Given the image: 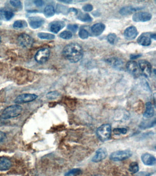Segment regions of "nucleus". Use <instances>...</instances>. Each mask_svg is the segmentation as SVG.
<instances>
[{
    "mask_svg": "<svg viewBox=\"0 0 156 176\" xmlns=\"http://www.w3.org/2000/svg\"><path fill=\"white\" fill-rule=\"evenodd\" d=\"M64 57L70 62L76 63L79 61L83 56V50L81 46L77 43H70L63 49Z\"/></svg>",
    "mask_w": 156,
    "mask_h": 176,
    "instance_id": "obj_1",
    "label": "nucleus"
},
{
    "mask_svg": "<svg viewBox=\"0 0 156 176\" xmlns=\"http://www.w3.org/2000/svg\"><path fill=\"white\" fill-rule=\"evenodd\" d=\"M23 108L18 105H13L6 108L1 115L3 119H7L17 117L22 112Z\"/></svg>",
    "mask_w": 156,
    "mask_h": 176,
    "instance_id": "obj_2",
    "label": "nucleus"
},
{
    "mask_svg": "<svg viewBox=\"0 0 156 176\" xmlns=\"http://www.w3.org/2000/svg\"><path fill=\"white\" fill-rule=\"evenodd\" d=\"M111 132V127L109 124H103L98 128L97 135L101 141L104 142L110 138Z\"/></svg>",
    "mask_w": 156,
    "mask_h": 176,
    "instance_id": "obj_3",
    "label": "nucleus"
},
{
    "mask_svg": "<svg viewBox=\"0 0 156 176\" xmlns=\"http://www.w3.org/2000/svg\"><path fill=\"white\" fill-rule=\"evenodd\" d=\"M132 154L131 151L128 150L118 151L113 152L110 155V159L114 162H119L126 160L131 157Z\"/></svg>",
    "mask_w": 156,
    "mask_h": 176,
    "instance_id": "obj_4",
    "label": "nucleus"
},
{
    "mask_svg": "<svg viewBox=\"0 0 156 176\" xmlns=\"http://www.w3.org/2000/svg\"><path fill=\"white\" fill-rule=\"evenodd\" d=\"M18 41L20 45L25 48H31L33 43V39L26 34H20L18 38Z\"/></svg>",
    "mask_w": 156,
    "mask_h": 176,
    "instance_id": "obj_5",
    "label": "nucleus"
},
{
    "mask_svg": "<svg viewBox=\"0 0 156 176\" xmlns=\"http://www.w3.org/2000/svg\"><path fill=\"white\" fill-rule=\"evenodd\" d=\"M50 50L48 48H43L38 50L35 54V61L39 64H43L48 60L50 57Z\"/></svg>",
    "mask_w": 156,
    "mask_h": 176,
    "instance_id": "obj_6",
    "label": "nucleus"
},
{
    "mask_svg": "<svg viewBox=\"0 0 156 176\" xmlns=\"http://www.w3.org/2000/svg\"><path fill=\"white\" fill-rule=\"evenodd\" d=\"M37 97V95L33 94H23L18 96L15 100L14 102L16 104L25 103L35 100Z\"/></svg>",
    "mask_w": 156,
    "mask_h": 176,
    "instance_id": "obj_7",
    "label": "nucleus"
},
{
    "mask_svg": "<svg viewBox=\"0 0 156 176\" xmlns=\"http://www.w3.org/2000/svg\"><path fill=\"white\" fill-rule=\"evenodd\" d=\"M28 23L33 29H37L41 27L45 23V20L41 17L34 16L29 18Z\"/></svg>",
    "mask_w": 156,
    "mask_h": 176,
    "instance_id": "obj_8",
    "label": "nucleus"
},
{
    "mask_svg": "<svg viewBox=\"0 0 156 176\" xmlns=\"http://www.w3.org/2000/svg\"><path fill=\"white\" fill-rule=\"evenodd\" d=\"M152 15L148 12H138L133 15L132 19L136 22H144L148 21L152 18Z\"/></svg>",
    "mask_w": 156,
    "mask_h": 176,
    "instance_id": "obj_9",
    "label": "nucleus"
},
{
    "mask_svg": "<svg viewBox=\"0 0 156 176\" xmlns=\"http://www.w3.org/2000/svg\"><path fill=\"white\" fill-rule=\"evenodd\" d=\"M139 67L144 75L149 77L152 73V66L151 64L146 60H140L139 62Z\"/></svg>",
    "mask_w": 156,
    "mask_h": 176,
    "instance_id": "obj_10",
    "label": "nucleus"
},
{
    "mask_svg": "<svg viewBox=\"0 0 156 176\" xmlns=\"http://www.w3.org/2000/svg\"><path fill=\"white\" fill-rule=\"evenodd\" d=\"M107 155V151L106 148L101 147L96 151L92 160L94 163H99L106 158Z\"/></svg>",
    "mask_w": 156,
    "mask_h": 176,
    "instance_id": "obj_11",
    "label": "nucleus"
},
{
    "mask_svg": "<svg viewBox=\"0 0 156 176\" xmlns=\"http://www.w3.org/2000/svg\"><path fill=\"white\" fill-rule=\"evenodd\" d=\"M124 34L126 39L131 40L137 37L138 33L137 28L135 27L130 26L126 28Z\"/></svg>",
    "mask_w": 156,
    "mask_h": 176,
    "instance_id": "obj_12",
    "label": "nucleus"
},
{
    "mask_svg": "<svg viewBox=\"0 0 156 176\" xmlns=\"http://www.w3.org/2000/svg\"><path fill=\"white\" fill-rule=\"evenodd\" d=\"M143 163L146 166H153L156 163L155 157L149 153H145L141 156Z\"/></svg>",
    "mask_w": 156,
    "mask_h": 176,
    "instance_id": "obj_13",
    "label": "nucleus"
},
{
    "mask_svg": "<svg viewBox=\"0 0 156 176\" xmlns=\"http://www.w3.org/2000/svg\"><path fill=\"white\" fill-rule=\"evenodd\" d=\"M65 23L63 21L52 22L49 25L50 31L54 33L57 34L65 27Z\"/></svg>",
    "mask_w": 156,
    "mask_h": 176,
    "instance_id": "obj_14",
    "label": "nucleus"
},
{
    "mask_svg": "<svg viewBox=\"0 0 156 176\" xmlns=\"http://www.w3.org/2000/svg\"><path fill=\"white\" fill-rule=\"evenodd\" d=\"M138 42L140 45L148 46L151 44V37L148 33H143L139 37Z\"/></svg>",
    "mask_w": 156,
    "mask_h": 176,
    "instance_id": "obj_15",
    "label": "nucleus"
},
{
    "mask_svg": "<svg viewBox=\"0 0 156 176\" xmlns=\"http://www.w3.org/2000/svg\"><path fill=\"white\" fill-rule=\"evenodd\" d=\"M12 166L10 160L6 157H0V171H4L9 169Z\"/></svg>",
    "mask_w": 156,
    "mask_h": 176,
    "instance_id": "obj_16",
    "label": "nucleus"
},
{
    "mask_svg": "<svg viewBox=\"0 0 156 176\" xmlns=\"http://www.w3.org/2000/svg\"><path fill=\"white\" fill-rule=\"evenodd\" d=\"M105 26L102 23H97L92 26L91 31L96 36L100 35L105 29Z\"/></svg>",
    "mask_w": 156,
    "mask_h": 176,
    "instance_id": "obj_17",
    "label": "nucleus"
},
{
    "mask_svg": "<svg viewBox=\"0 0 156 176\" xmlns=\"http://www.w3.org/2000/svg\"><path fill=\"white\" fill-rule=\"evenodd\" d=\"M154 114V110L150 102H148L146 104V110L143 114V116L146 118L153 117Z\"/></svg>",
    "mask_w": 156,
    "mask_h": 176,
    "instance_id": "obj_18",
    "label": "nucleus"
},
{
    "mask_svg": "<svg viewBox=\"0 0 156 176\" xmlns=\"http://www.w3.org/2000/svg\"><path fill=\"white\" fill-rule=\"evenodd\" d=\"M141 8H136L132 6H127L123 7L119 11V13L122 15H130L132 13L135 12L141 9Z\"/></svg>",
    "mask_w": 156,
    "mask_h": 176,
    "instance_id": "obj_19",
    "label": "nucleus"
},
{
    "mask_svg": "<svg viewBox=\"0 0 156 176\" xmlns=\"http://www.w3.org/2000/svg\"><path fill=\"white\" fill-rule=\"evenodd\" d=\"M126 68L127 70L131 74H136L138 72V63L135 61H129L126 64Z\"/></svg>",
    "mask_w": 156,
    "mask_h": 176,
    "instance_id": "obj_20",
    "label": "nucleus"
},
{
    "mask_svg": "<svg viewBox=\"0 0 156 176\" xmlns=\"http://www.w3.org/2000/svg\"><path fill=\"white\" fill-rule=\"evenodd\" d=\"M107 63L116 69H120L123 66V62L121 60L116 58H109L107 60Z\"/></svg>",
    "mask_w": 156,
    "mask_h": 176,
    "instance_id": "obj_21",
    "label": "nucleus"
},
{
    "mask_svg": "<svg viewBox=\"0 0 156 176\" xmlns=\"http://www.w3.org/2000/svg\"><path fill=\"white\" fill-rule=\"evenodd\" d=\"M55 13V8L51 5H49L45 7L44 10V14L46 18H50L53 16Z\"/></svg>",
    "mask_w": 156,
    "mask_h": 176,
    "instance_id": "obj_22",
    "label": "nucleus"
},
{
    "mask_svg": "<svg viewBox=\"0 0 156 176\" xmlns=\"http://www.w3.org/2000/svg\"><path fill=\"white\" fill-rule=\"evenodd\" d=\"M2 16L5 18L7 20H10L13 17L14 14L11 11L7 10L5 9L2 8L0 10Z\"/></svg>",
    "mask_w": 156,
    "mask_h": 176,
    "instance_id": "obj_23",
    "label": "nucleus"
},
{
    "mask_svg": "<svg viewBox=\"0 0 156 176\" xmlns=\"http://www.w3.org/2000/svg\"><path fill=\"white\" fill-rule=\"evenodd\" d=\"M38 38L42 39H47V40H51L55 38V36L54 34H51L46 33H38L37 34Z\"/></svg>",
    "mask_w": 156,
    "mask_h": 176,
    "instance_id": "obj_24",
    "label": "nucleus"
},
{
    "mask_svg": "<svg viewBox=\"0 0 156 176\" xmlns=\"http://www.w3.org/2000/svg\"><path fill=\"white\" fill-rule=\"evenodd\" d=\"M27 26L25 21L23 20H18L16 21L13 24V27L15 29L24 28Z\"/></svg>",
    "mask_w": 156,
    "mask_h": 176,
    "instance_id": "obj_25",
    "label": "nucleus"
},
{
    "mask_svg": "<svg viewBox=\"0 0 156 176\" xmlns=\"http://www.w3.org/2000/svg\"><path fill=\"white\" fill-rule=\"evenodd\" d=\"M78 19L84 22H89L92 20V18L88 14L83 13H80L78 16Z\"/></svg>",
    "mask_w": 156,
    "mask_h": 176,
    "instance_id": "obj_26",
    "label": "nucleus"
},
{
    "mask_svg": "<svg viewBox=\"0 0 156 176\" xmlns=\"http://www.w3.org/2000/svg\"><path fill=\"white\" fill-rule=\"evenodd\" d=\"M139 165L137 162H133L130 164L129 170L132 173H136L139 171Z\"/></svg>",
    "mask_w": 156,
    "mask_h": 176,
    "instance_id": "obj_27",
    "label": "nucleus"
},
{
    "mask_svg": "<svg viewBox=\"0 0 156 176\" xmlns=\"http://www.w3.org/2000/svg\"><path fill=\"white\" fill-rule=\"evenodd\" d=\"M82 173V171L79 168L73 169L69 171L68 173L65 174L64 176H76Z\"/></svg>",
    "mask_w": 156,
    "mask_h": 176,
    "instance_id": "obj_28",
    "label": "nucleus"
},
{
    "mask_svg": "<svg viewBox=\"0 0 156 176\" xmlns=\"http://www.w3.org/2000/svg\"><path fill=\"white\" fill-rule=\"evenodd\" d=\"M156 124V120L155 119L154 120L150 121L149 122V121L148 122H142L141 125H140V127L144 129H146L147 128H149V127H153Z\"/></svg>",
    "mask_w": 156,
    "mask_h": 176,
    "instance_id": "obj_29",
    "label": "nucleus"
},
{
    "mask_svg": "<svg viewBox=\"0 0 156 176\" xmlns=\"http://www.w3.org/2000/svg\"><path fill=\"white\" fill-rule=\"evenodd\" d=\"M60 94L58 92L54 91H50L46 95V97L49 100H55L60 96Z\"/></svg>",
    "mask_w": 156,
    "mask_h": 176,
    "instance_id": "obj_30",
    "label": "nucleus"
},
{
    "mask_svg": "<svg viewBox=\"0 0 156 176\" xmlns=\"http://www.w3.org/2000/svg\"><path fill=\"white\" fill-rule=\"evenodd\" d=\"M59 36L63 39H69L72 38L73 34L70 31H64L61 33Z\"/></svg>",
    "mask_w": 156,
    "mask_h": 176,
    "instance_id": "obj_31",
    "label": "nucleus"
},
{
    "mask_svg": "<svg viewBox=\"0 0 156 176\" xmlns=\"http://www.w3.org/2000/svg\"><path fill=\"white\" fill-rule=\"evenodd\" d=\"M127 130L126 128H115L113 129V132L116 135H119L120 134H125L127 133Z\"/></svg>",
    "mask_w": 156,
    "mask_h": 176,
    "instance_id": "obj_32",
    "label": "nucleus"
},
{
    "mask_svg": "<svg viewBox=\"0 0 156 176\" xmlns=\"http://www.w3.org/2000/svg\"><path fill=\"white\" fill-rule=\"evenodd\" d=\"M116 38H117V36L115 34L110 33L108 35L107 40L110 44H113L115 43Z\"/></svg>",
    "mask_w": 156,
    "mask_h": 176,
    "instance_id": "obj_33",
    "label": "nucleus"
},
{
    "mask_svg": "<svg viewBox=\"0 0 156 176\" xmlns=\"http://www.w3.org/2000/svg\"><path fill=\"white\" fill-rule=\"evenodd\" d=\"M79 36L80 38L82 39H87L89 36V33L88 31L85 29H81L79 32Z\"/></svg>",
    "mask_w": 156,
    "mask_h": 176,
    "instance_id": "obj_34",
    "label": "nucleus"
},
{
    "mask_svg": "<svg viewBox=\"0 0 156 176\" xmlns=\"http://www.w3.org/2000/svg\"><path fill=\"white\" fill-rule=\"evenodd\" d=\"M11 5L14 8H17L18 9H21L22 8L21 3L20 1H15V0H12L10 1Z\"/></svg>",
    "mask_w": 156,
    "mask_h": 176,
    "instance_id": "obj_35",
    "label": "nucleus"
},
{
    "mask_svg": "<svg viewBox=\"0 0 156 176\" xmlns=\"http://www.w3.org/2000/svg\"><path fill=\"white\" fill-rule=\"evenodd\" d=\"M68 29L73 32H76L78 28V25L76 24H69L68 26Z\"/></svg>",
    "mask_w": 156,
    "mask_h": 176,
    "instance_id": "obj_36",
    "label": "nucleus"
},
{
    "mask_svg": "<svg viewBox=\"0 0 156 176\" xmlns=\"http://www.w3.org/2000/svg\"><path fill=\"white\" fill-rule=\"evenodd\" d=\"M83 10L86 12H91L93 10V7L91 4H86L83 8Z\"/></svg>",
    "mask_w": 156,
    "mask_h": 176,
    "instance_id": "obj_37",
    "label": "nucleus"
},
{
    "mask_svg": "<svg viewBox=\"0 0 156 176\" xmlns=\"http://www.w3.org/2000/svg\"><path fill=\"white\" fill-rule=\"evenodd\" d=\"M34 3L37 7H41L44 5V2L41 0H36L34 1Z\"/></svg>",
    "mask_w": 156,
    "mask_h": 176,
    "instance_id": "obj_38",
    "label": "nucleus"
},
{
    "mask_svg": "<svg viewBox=\"0 0 156 176\" xmlns=\"http://www.w3.org/2000/svg\"><path fill=\"white\" fill-rule=\"evenodd\" d=\"M6 138V133L2 131H0V143L3 142Z\"/></svg>",
    "mask_w": 156,
    "mask_h": 176,
    "instance_id": "obj_39",
    "label": "nucleus"
},
{
    "mask_svg": "<svg viewBox=\"0 0 156 176\" xmlns=\"http://www.w3.org/2000/svg\"><path fill=\"white\" fill-rule=\"evenodd\" d=\"M150 174L149 173H146V172H141L138 175L136 176H150Z\"/></svg>",
    "mask_w": 156,
    "mask_h": 176,
    "instance_id": "obj_40",
    "label": "nucleus"
},
{
    "mask_svg": "<svg viewBox=\"0 0 156 176\" xmlns=\"http://www.w3.org/2000/svg\"><path fill=\"white\" fill-rule=\"evenodd\" d=\"M140 56H141L140 55H131L130 57H131V59H135L140 57Z\"/></svg>",
    "mask_w": 156,
    "mask_h": 176,
    "instance_id": "obj_41",
    "label": "nucleus"
},
{
    "mask_svg": "<svg viewBox=\"0 0 156 176\" xmlns=\"http://www.w3.org/2000/svg\"><path fill=\"white\" fill-rule=\"evenodd\" d=\"M69 12H74L76 14L78 13V10L74 8H72L70 9Z\"/></svg>",
    "mask_w": 156,
    "mask_h": 176,
    "instance_id": "obj_42",
    "label": "nucleus"
},
{
    "mask_svg": "<svg viewBox=\"0 0 156 176\" xmlns=\"http://www.w3.org/2000/svg\"><path fill=\"white\" fill-rule=\"evenodd\" d=\"M60 2H62V3H73V1H60Z\"/></svg>",
    "mask_w": 156,
    "mask_h": 176,
    "instance_id": "obj_43",
    "label": "nucleus"
},
{
    "mask_svg": "<svg viewBox=\"0 0 156 176\" xmlns=\"http://www.w3.org/2000/svg\"><path fill=\"white\" fill-rule=\"evenodd\" d=\"M150 37L154 39H156V34H151L150 35Z\"/></svg>",
    "mask_w": 156,
    "mask_h": 176,
    "instance_id": "obj_44",
    "label": "nucleus"
},
{
    "mask_svg": "<svg viewBox=\"0 0 156 176\" xmlns=\"http://www.w3.org/2000/svg\"><path fill=\"white\" fill-rule=\"evenodd\" d=\"M1 36H0V44H1Z\"/></svg>",
    "mask_w": 156,
    "mask_h": 176,
    "instance_id": "obj_45",
    "label": "nucleus"
},
{
    "mask_svg": "<svg viewBox=\"0 0 156 176\" xmlns=\"http://www.w3.org/2000/svg\"><path fill=\"white\" fill-rule=\"evenodd\" d=\"M0 19H1V18H0Z\"/></svg>",
    "mask_w": 156,
    "mask_h": 176,
    "instance_id": "obj_46",
    "label": "nucleus"
}]
</instances>
